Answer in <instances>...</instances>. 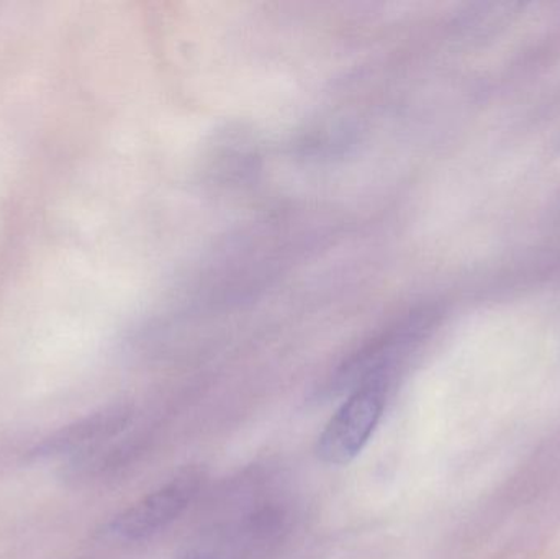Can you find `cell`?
I'll use <instances>...</instances> for the list:
<instances>
[{"mask_svg":"<svg viewBox=\"0 0 560 559\" xmlns=\"http://www.w3.org/2000/svg\"><path fill=\"white\" fill-rule=\"evenodd\" d=\"M384 407V384L374 377L359 387L326 423L316 445L318 458L331 466L354 462L374 435Z\"/></svg>","mask_w":560,"mask_h":559,"instance_id":"cell-1","label":"cell"},{"mask_svg":"<svg viewBox=\"0 0 560 559\" xmlns=\"http://www.w3.org/2000/svg\"><path fill=\"white\" fill-rule=\"evenodd\" d=\"M196 469H186L137 504L121 512L110 524V534L125 541H141L173 524L196 498L200 488Z\"/></svg>","mask_w":560,"mask_h":559,"instance_id":"cell-2","label":"cell"},{"mask_svg":"<svg viewBox=\"0 0 560 559\" xmlns=\"http://www.w3.org/2000/svg\"><path fill=\"white\" fill-rule=\"evenodd\" d=\"M127 407H108L84 419L75 420L69 426L45 436L32 452L30 458L52 459L68 455H88L97 446L117 436L130 420Z\"/></svg>","mask_w":560,"mask_h":559,"instance_id":"cell-3","label":"cell"}]
</instances>
